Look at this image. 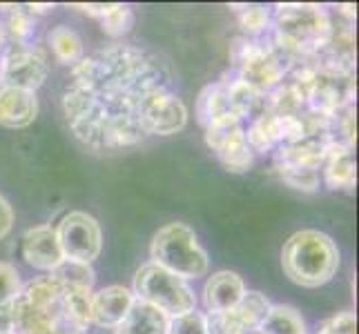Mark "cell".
<instances>
[{"instance_id": "1", "label": "cell", "mask_w": 359, "mask_h": 334, "mask_svg": "<svg viewBox=\"0 0 359 334\" xmlns=\"http://www.w3.org/2000/svg\"><path fill=\"white\" fill-rule=\"evenodd\" d=\"M165 60L143 47L112 43L83 56L63 94L65 120L92 152L112 154L147 139L145 114L161 92L175 90Z\"/></svg>"}, {"instance_id": "2", "label": "cell", "mask_w": 359, "mask_h": 334, "mask_svg": "<svg viewBox=\"0 0 359 334\" xmlns=\"http://www.w3.org/2000/svg\"><path fill=\"white\" fill-rule=\"evenodd\" d=\"M92 290L69 288L52 274L22 286L11 303L14 334H88Z\"/></svg>"}, {"instance_id": "3", "label": "cell", "mask_w": 359, "mask_h": 334, "mask_svg": "<svg viewBox=\"0 0 359 334\" xmlns=\"http://www.w3.org/2000/svg\"><path fill=\"white\" fill-rule=\"evenodd\" d=\"M330 32V16L319 5H277L272 16V43L290 63L317 56L328 43Z\"/></svg>"}, {"instance_id": "4", "label": "cell", "mask_w": 359, "mask_h": 334, "mask_svg": "<svg viewBox=\"0 0 359 334\" xmlns=\"http://www.w3.org/2000/svg\"><path fill=\"white\" fill-rule=\"evenodd\" d=\"M281 267L302 288H319L337 274L339 250L328 234L319 230L294 232L281 250Z\"/></svg>"}, {"instance_id": "5", "label": "cell", "mask_w": 359, "mask_h": 334, "mask_svg": "<svg viewBox=\"0 0 359 334\" xmlns=\"http://www.w3.org/2000/svg\"><path fill=\"white\" fill-rule=\"evenodd\" d=\"M230 58L234 63V74L262 96L283 83L290 67V60L272 41L268 43L262 39H248V36L232 41Z\"/></svg>"}, {"instance_id": "6", "label": "cell", "mask_w": 359, "mask_h": 334, "mask_svg": "<svg viewBox=\"0 0 359 334\" xmlns=\"http://www.w3.org/2000/svg\"><path fill=\"white\" fill-rule=\"evenodd\" d=\"M152 263L175 272L181 279H199L208 274L210 258L199 239L185 223H168L152 239Z\"/></svg>"}, {"instance_id": "7", "label": "cell", "mask_w": 359, "mask_h": 334, "mask_svg": "<svg viewBox=\"0 0 359 334\" xmlns=\"http://www.w3.org/2000/svg\"><path fill=\"white\" fill-rule=\"evenodd\" d=\"M132 294L136 301L158 307L170 319L196 310V296L188 281L152 261L136 270Z\"/></svg>"}, {"instance_id": "8", "label": "cell", "mask_w": 359, "mask_h": 334, "mask_svg": "<svg viewBox=\"0 0 359 334\" xmlns=\"http://www.w3.org/2000/svg\"><path fill=\"white\" fill-rule=\"evenodd\" d=\"M205 130V145L215 152L219 163L232 174H243L252 167L255 154L248 147L245 130L239 118L221 116L210 123Z\"/></svg>"}, {"instance_id": "9", "label": "cell", "mask_w": 359, "mask_h": 334, "mask_svg": "<svg viewBox=\"0 0 359 334\" xmlns=\"http://www.w3.org/2000/svg\"><path fill=\"white\" fill-rule=\"evenodd\" d=\"M63 256L69 261H96L103 250V232L98 221L88 212H67L54 228Z\"/></svg>"}, {"instance_id": "10", "label": "cell", "mask_w": 359, "mask_h": 334, "mask_svg": "<svg viewBox=\"0 0 359 334\" xmlns=\"http://www.w3.org/2000/svg\"><path fill=\"white\" fill-rule=\"evenodd\" d=\"M47 58L41 49L29 45H16L0 58V85L34 92L47 78Z\"/></svg>"}, {"instance_id": "11", "label": "cell", "mask_w": 359, "mask_h": 334, "mask_svg": "<svg viewBox=\"0 0 359 334\" xmlns=\"http://www.w3.org/2000/svg\"><path fill=\"white\" fill-rule=\"evenodd\" d=\"M270 301L262 292H245L243 299L228 312H205L208 334H245L262 326Z\"/></svg>"}, {"instance_id": "12", "label": "cell", "mask_w": 359, "mask_h": 334, "mask_svg": "<svg viewBox=\"0 0 359 334\" xmlns=\"http://www.w3.org/2000/svg\"><path fill=\"white\" fill-rule=\"evenodd\" d=\"M22 258L34 270L52 272L63 263V250H60L56 232L52 225H39L25 232L22 237Z\"/></svg>"}, {"instance_id": "13", "label": "cell", "mask_w": 359, "mask_h": 334, "mask_svg": "<svg viewBox=\"0 0 359 334\" xmlns=\"http://www.w3.org/2000/svg\"><path fill=\"white\" fill-rule=\"evenodd\" d=\"M332 141L321 139H306L302 143L292 145H279L275 150V169L277 174L281 172H319L324 165V158L328 152V145Z\"/></svg>"}, {"instance_id": "14", "label": "cell", "mask_w": 359, "mask_h": 334, "mask_svg": "<svg viewBox=\"0 0 359 334\" xmlns=\"http://www.w3.org/2000/svg\"><path fill=\"white\" fill-rule=\"evenodd\" d=\"M134 294L126 286H107L92 294L90 316L98 328H116L134 305Z\"/></svg>"}, {"instance_id": "15", "label": "cell", "mask_w": 359, "mask_h": 334, "mask_svg": "<svg viewBox=\"0 0 359 334\" xmlns=\"http://www.w3.org/2000/svg\"><path fill=\"white\" fill-rule=\"evenodd\" d=\"M245 283L237 272L221 270L208 279L203 288V305L208 312H228L245 294Z\"/></svg>"}, {"instance_id": "16", "label": "cell", "mask_w": 359, "mask_h": 334, "mask_svg": "<svg viewBox=\"0 0 359 334\" xmlns=\"http://www.w3.org/2000/svg\"><path fill=\"white\" fill-rule=\"evenodd\" d=\"M39 116V98L34 92L0 85V125L22 130Z\"/></svg>"}, {"instance_id": "17", "label": "cell", "mask_w": 359, "mask_h": 334, "mask_svg": "<svg viewBox=\"0 0 359 334\" xmlns=\"http://www.w3.org/2000/svg\"><path fill=\"white\" fill-rule=\"evenodd\" d=\"M324 181L328 190H353L357 183V165L353 156V147L335 143L328 145L324 158Z\"/></svg>"}, {"instance_id": "18", "label": "cell", "mask_w": 359, "mask_h": 334, "mask_svg": "<svg viewBox=\"0 0 359 334\" xmlns=\"http://www.w3.org/2000/svg\"><path fill=\"white\" fill-rule=\"evenodd\" d=\"M170 316L161 312L158 307L134 301L128 316L114 328V334H168Z\"/></svg>"}, {"instance_id": "19", "label": "cell", "mask_w": 359, "mask_h": 334, "mask_svg": "<svg viewBox=\"0 0 359 334\" xmlns=\"http://www.w3.org/2000/svg\"><path fill=\"white\" fill-rule=\"evenodd\" d=\"M245 141H248V147L252 150V154L275 152L279 145H283L281 116L268 114V111H259L245 132Z\"/></svg>"}, {"instance_id": "20", "label": "cell", "mask_w": 359, "mask_h": 334, "mask_svg": "<svg viewBox=\"0 0 359 334\" xmlns=\"http://www.w3.org/2000/svg\"><path fill=\"white\" fill-rule=\"evenodd\" d=\"M259 330L262 334H306V321L292 305H270Z\"/></svg>"}, {"instance_id": "21", "label": "cell", "mask_w": 359, "mask_h": 334, "mask_svg": "<svg viewBox=\"0 0 359 334\" xmlns=\"http://www.w3.org/2000/svg\"><path fill=\"white\" fill-rule=\"evenodd\" d=\"M49 41V47H52V52L56 56L58 63L63 65H76L79 60L83 58V41L81 36L69 29L67 25H56L52 27L47 36Z\"/></svg>"}, {"instance_id": "22", "label": "cell", "mask_w": 359, "mask_h": 334, "mask_svg": "<svg viewBox=\"0 0 359 334\" xmlns=\"http://www.w3.org/2000/svg\"><path fill=\"white\" fill-rule=\"evenodd\" d=\"M56 281H60L63 286L69 288H85V290H92L94 288V281L96 274L90 263H79V261H69V258H63L56 270L49 272Z\"/></svg>"}, {"instance_id": "23", "label": "cell", "mask_w": 359, "mask_h": 334, "mask_svg": "<svg viewBox=\"0 0 359 334\" xmlns=\"http://www.w3.org/2000/svg\"><path fill=\"white\" fill-rule=\"evenodd\" d=\"M232 9L239 14V25L241 29L248 34V39H262L268 34L272 16L270 11L262 5H232Z\"/></svg>"}, {"instance_id": "24", "label": "cell", "mask_w": 359, "mask_h": 334, "mask_svg": "<svg viewBox=\"0 0 359 334\" xmlns=\"http://www.w3.org/2000/svg\"><path fill=\"white\" fill-rule=\"evenodd\" d=\"M196 116H199V123L203 127H208L210 123L221 118V116H230L226 103H224V94H221L219 83L208 85V88L201 92L199 101H196Z\"/></svg>"}, {"instance_id": "25", "label": "cell", "mask_w": 359, "mask_h": 334, "mask_svg": "<svg viewBox=\"0 0 359 334\" xmlns=\"http://www.w3.org/2000/svg\"><path fill=\"white\" fill-rule=\"evenodd\" d=\"M101 22V29L103 34L107 36H112V39H118V36H126L130 29H132V25H134V14H132V9L128 5H118L114 3L112 9L107 11V14L98 20Z\"/></svg>"}, {"instance_id": "26", "label": "cell", "mask_w": 359, "mask_h": 334, "mask_svg": "<svg viewBox=\"0 0 359 334\" xmlns=\"http://www.w3.org/2000/svg\"><path fill=\"white\" fill-rule=\"evenodd\" d=\"M168 334H208L205 314L192 310V312H185L179 316H172Z\"/></svg>"}, {"instance_id": "27", "label": "cell", "mask_w": 359, "mask_h": 334, "mask_svg": "<svg viewBox=\"0 0 359 334\" xmlns=\"http://www.w3.org/2000/svg\"><path fill=\"white\" fill-rule=\"evenodd\" d=\"M5 32L16 41V45H27V41L36 32V25H34L29 14H25V11L16 9V11H11V16L7 18Z\"/></svg>"}, {"instance_id": "28", "label": "cell", "mask_w": 359, "mask_h": 334, "mask_svg": "<svg viewBox=\"0 0 359 334\" xmlns=\"http://www.w3.org/2000/svg\"><path fill=\"white\" fill-rule=\"evenodd\" d=\"M20 274L18 270L11 265L0 261V305H9L14 303V299L20 292Z\"/></svg>"}, {"instance_id": "29", "label": "cell", "mask_w": 359, "mask_h": 334, "mask_svg": "<svg viewBox=\"0 0 359 334\" xmlns=\"http://www.w3.org/2000/svg\"><path fill=\"white\" fill-rule=\"evenodd\" d=\"M281 181L290 185L292 190H299V192H308L313 194L319 190V172H306V169H299V172H281Z\"/></svg>"}, {"instance_id": "30", "label": "cell", "mask_w": 359, "mask_h": 334, "mask_svg": "<svg viewBox=\"0 0 359 334\" xmlns=\"http://www.w3.org/2000/svg\"><path fill=\"white\" fill-rule=\"evenodd\" d=\"M317 334H357V319L353 312H339L324 321L317 328Z\"/></svg>"}, {"instance_id": "31", "label": "cell", "mask_w": 359, "mask_h": 334, "mask_svg": "<svg viewBox=\"0 0 359 334\" xmlns=\"http://www.w3.org/2000/svg\"><path fill=\"white\" fill-rule=\"evenodd\" d=\"M11 228H14V209H11L5 196L0 194V241L11 232Z\"/></svg>"}, {"instance_id": "32", "label": "cell", "mask_w": 359, "mask_h": 334, "mask_svg": "<svg viewBox=\"0 0 359 334\" xmlns=\"http://www.w3.org/2000/svg\"><path fill=\"white\" fill-rule=\"evenodd\" d=\"M14 321H11V303L0 305V334H14Z\"/></svg>"}, {"instance_id": "33", "label": "cell", "mask_w": 359, "mask_h": 334, "mask_svg": "<svg viewBox=\"0 0 359 334\" xmlns=\"http://www.w3.org/2000/svg\"><path fill=\"white\" fill-rule=\"evenodd\" d=\"M49 9H54V5H29V14H47Z\"/></svg>"}, {"instance_id": "34", "label": "cell", "mask_w": 359, "mask_h": 334, "mask_svg": "<svg viewBox=\"0 0 359 334\" xmlns=\"http://www.w3.org/2000/svg\"><path fill=\"white\" fill-rule=\"evenodd\" d=\"M5 43H7V32H5V25L0 22V52L5 49Z\"/></svg>"}, {"instance_id": "35", "label": "cell", "mask_w": 359, "mask_h": 334, "mask_svg": "<svg viewBox=\"0 0 359 334\" xmlns=\"http://www.w3.org/2000/svg\"><path fill=\"white\" fill-rule=\"evenodd\" d=\"M245 334H262V330L257 328V330H250V332H245Z\"/></svg>"}]
</instances>
